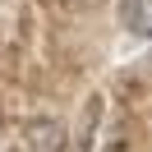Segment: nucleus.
Here are the masks:
<instances>
[{
    "label": "nucleus",
    "mask_w": 152,
    "mask_h": 152,
    "mask_svg": "<svg viewBox=\"0 0 152 152\" xmlns=\"http://www.w3.org/2000/svg\"><path fill=\"white\" fill-rule=\"evenodd\" d=\"M97 120H102V102H88L83 106V124H78V152H92V129H97Z\"/></svg>",
    "instance_id": "7ed1b4c3"
},
{
    "label": "nucleus",
    "mask_w": 152,
    "mask_h": 152,
    "mask_svg": "<svg viewBox=\"0 0 152 152\" xmlns=\"http://www.w3.org/2000/svg\"><path fill=\"white\" fill-rule=\"evenodd\" d=\"M28 148L32 152H65L69 148V129L60 120H32L28 124Z\"/></svg>",
    "instance_id": "f257e3e1"
},
{
    "label": "nucleus",
    "mask_w": 152,
    "mask_h": 152,
    "mask_svg": "<svg viewBox=\"0 0 152 152\" xmlns=\"http://www.w3.org/2000/svg\"><path fill=\"white\" fill-rule=\"evenodd\" d=\"M69 5H78V10H92V5H102V0H69Z\"/></svg>",
    "instance_id": "20e7f679"
},
{
    "label": "nucleus",
    "mask_w": 152,
    "mask_h": 152,
    "mask_svg": "<svg viewBox=\"0 0 152 152\" xmlns=\"http://www.w3.org/2000/svg\"><path fill=\"white\" fill-rule=\"evenodd\" d=\"M120 19H124V28L134 37H152V0H124Z\"/></svg>",
    "instance_id": "f03ea898"
}]
</instances>
